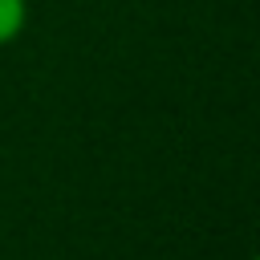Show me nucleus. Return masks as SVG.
<instances>
[{
	"label": "nucleus",
	"mask_w": 260,
	"mask_h": 260,
	"mask_svg": "<svg viewBox=\"0 0 260 260\" xmlns=\"http://www.w3.org/2000/svg\"><path fill=\"white\" fill-rule=\"evenodd\" d=\"M28 24V0H0V49L12 45Z\"/></svg>",
	"instance_id": "1"
}]
</instances>
